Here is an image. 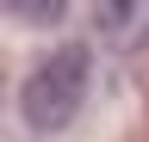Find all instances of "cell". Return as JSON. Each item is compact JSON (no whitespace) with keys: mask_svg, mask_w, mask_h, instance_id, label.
I'll return each mask as SVG.
<instances>
[{"mask_svg":"<svg viewBox=\"0 0 149 142\" xmlns=\"http://www.w3.org/2000/svg\"><path fill=\"white\" fill-rule=\"evenodd\" d=\"M6 12H13V19H25V25H62L68 0H6Z\"/></svg>","mask_w":149,"mask_h":142,"instance_id":"3957f363","label":"cell"},{"mask_svg":"<svg viewBox=\"0 0 149 142\" xmlns=\"http://www.w3.org/2000/svg\"><path fill=\"white\" fill-rule=\"evenodd\" d=\"M93 19H100L112 49H143L149 43V0H93Z\"/></svg>","mask_w":149,"mask_h":142,"instance_id":"7a4b0ae2","label":"cell"},{"mask_svg":"<svg viewBox=\"0 0 149 142\" xmlns=\"http://www.w3.org/2000/svg\"><path fill=\"white\" fill-rule=\"evenodd\" d=\"M87 80H93V56L81 43H62L56 56H44L31 68L25 93H19V111H25L31 130H68L74 111L87 99Z\"/></svg>","mask_w":149,"mask_h":142,"instance_id":"6da1fadb","label":"cell"}]
</instances>
